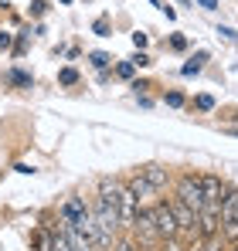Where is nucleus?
Returning <instances> with one entry per match:
<instances>
[{
  "label": "nucleus",
  "mask_w": 238,
  "mask_h": 251,
  "mask_svg": "<svg viewBox=\"0 0 238 251\" xmlns=\"http://www.w3.org/2000/svg\"><path fill=\"white\" fill-rule=\"evenodd\" d=\"M116 210H119V224H122V227H133V224H136V214H140V201L133 197V190H129V187H119Z\"/></svg>",
  "instance_id": "nucleus-7"
},
{
  "label": "nucleus",
  "mask_w": 238,
  "mask_h": 251,
  "mask_svg": "<svg viewBox=\"0 0 238 251\" xmlns=\"http://www.w3.org/2000/svg\"><path fill=\"white\" fill-rule=\"evenodd\" d=\"M136 238H140V248L143 251H157V245L163 241L157 231V221H153V210H140L136 214V224H133Z\"/></svg>",
  "instance_id": "nucleus-2"
},
{
  "label": "nucleus",
  "mask_w": 238,
  "mask_h": 251,
  "mask_svg": "<svg viewBox=\"0 0 238 251\" xmlns=\"http://www.w3.org/2000/svg\"><path fill=\"white\" fill-rule=\"evenodd\" d=\"M7 82L10 85H31V75H28V72H10Z\"/></svg>",
  "instance_id": "nucleus-15"
},
{
  "label": "nucleus",
  "mask_w": 238,
  "mask_h": 251,
  "mask_svg": "<svg viewBox=\"0 0 238 251\" xmlns=\"http://www.w3.org/2000/svg\"><path fill=\"white\" fill-rule=\"evenodd\" d=\"M58 82L61 85H75L79 82V72H75V68H61V72H58Z\"/></svg>",
  "instance_id": "nucleus-13"
},
{
  "label": "nucleus",
  "mask_w": 238,
  "mask_h": 251,
  "mask_svg": "<svg viewBox=\"0 0 238 251\" xmlns=\"http://www.w3.org/2000/svg\"><path fill=\"white\" fill-rule=\"evenodd\" d=\"M140 173H143V176H147V180H150L157 190H163V187L170 183V173H167L163 167H147V170H140Z\"/></svg>",
  "instance_id": "nucleus-11"
},
{
  "label": "nucleus",
  "mask_w": 238,
  "mask_h": 251,
  "mask_svg": "<svg viewBox=\"0 0 238 251\" xmlns=\"http://www.w3.org/2000/svg\"><path fill=\"white\" fill-rule=\"evenodd\" d=\"M126 187L133 190V197H136V201H150V197H157V194H160V190L150 183V180H147V176H143V173L129 176V180H126Z\"/></svg>",
  "instance_id": "nucleus-10"
},
{
  "label": "nucleus",
  "mask_w": 238,
  "mask_h": 251,
  "mask_svg": "<svg viewBox=\"0 0 238 251\" xmlns=\"http://www.w3.org/2000/svg\"><path fill=\"white\" fill-rule=\"evenodd\" d=\"M167 105L180 109V105H184V95H180V92H170V95H167Z\"/></svg>",
  "instance_id": "nucleus-20"
},
{
  "label": "nucleus",
  "mask_w": 238,
  "mask_h": 251,
  "mask_svg": "<svg viewBox=\"0 0 238 251\" xmlns=\"http://www.w3.org/2000/svg\"><path fill=\"white\" fill-rule=\"evenodd\" d=\"M204 61H208V51H198V54H194V58H191V61H187L184 68H180V75H184V78H191V75H198L201 68H204Z\"/></svg>",
  "instance_id": "nucleus-12"
},
{
  "label": "nucleus",
  "mask_w": 238,
  "mask_h": 251,
  "mask_svg": "<svg viewBox=\"0 0 238 251\" xmlns=\"http://www.w3.org/2000/svg\"><path fill=\"white\" fill-rule=\"evenodd\" d=\"M95 251H106V248H95Z\"/></svg>",
  "instance_id": "nucleus-29"
},
{
  "label": "nucleus",
  "mask_w": 238,
  "mask_h": 251,
  "mask_svg": "<svg viewBox=\"0 0 238 251\" xmlns=\"http://www.w3.org/2000/svg\"><path fill=\"white\" fill-rule=\"evenodd\" d=\"M201 187H204V204H221L228 194H225V183L218 180V176H201Z\"/></svg>",
  "instance_id": "nucleus-9"
},
{
  "label": "nucleus",
  "mask_w": 238,
  "mask_h": 251,
  "mask_svg": "<svg viewBox=\"0 0 238 251\" xmlns=\"http://www.w3.org/2000/svg\"><path fill=\"white\" fill-rule=\"evenodd\" d=\"M232 251H238V245H235V248H232Z\"/></svg>",
  "instance_id": "nucleus-30"
},
{
  "label": "nucleus",
  "mask_w": 238,
  "mask_h": 251,
  "mask_svg": "<svg viewBox=\"0 0 238 251\" xmlns=\"http://www.w3.org/2000/svg\"><path fill=\"white\" fill-rule=\"evenodd\" d=\"M198 224H201V238L214 241L218 231H221V204H204V210L198 214Z\"/></svg>",
  "instance_id": "nucleus-5"
},
{
  "label": "nucleus",
  "mask_w": 238,
  "mask_h": 251,
  "mask_svg": "<svg viewBox=\"0 0 238 251\" xmlns=\"http://www.w3.org/2000/svg\"><path fill=\"white\" fill-rule=\"evenodd\" d=\"M133 72H136V65H133V61H119V65H116V75H119V78H133Z\"/></svg>",
  "instance_id": "nucleus-14"
},
{
  "label": "nucleus",
  "mask_w": 238,
  "mask_h": 251,
  "mask_svg": "<svg viewBox=\"0 0 238 251\" xmlns=\"http://www.w3.org/2000/svg\"><path fill=\"white\" fill-rule=\"evenodd\" d=\"M89 217H92V210L85 207V201H82V197H72V201L61 207V221H65V224H75V227H82Z\"/></svg>",
  "instance_id": "nucleus-8"
},
{
  "label": "nucleus",
  "mask_w": 238,
  "mask_h": 251,
  "mask_svg": "<svg viewBox=\"0 0 238 251\" xmlns=\"http://www.w3.org/2000/svg\"><path fill=\"white\" fill-rule=\"evenodd\" d=\"M150 210H153V221H157L160 238H163V241H174V238L180 234V227H177V217H174V207L160 201V204H153Z\"/></svg>",
  "instance_id": "nucleus-3"
},
{
  "label": "nucleus",
  "mask_w": 238,
  "mask_h": 251,
  "mask_svg": "<svg viewBox=\"0 0 238 251\" xmlns=\"http://www.w3.org/2000/svg\"><path fill=\"white\" fill-rule=\"evenodd\" d=\"M31 10H34V14H44V10H48V3H44V0H34V3H31Z\"/></svg>",
  "instance_id": "nucleus-24"
},
{
  "label": "nucleus",
  "mask_w": 238,
  "mask_h": 251,
  "mask_svg": "<svg viewBox=\"0 0 238 251\" xmlns=\"http://www.w3.org/2000/svg\"><path fill=\"white\" fill-rule=\"evenodd\" d=\"M0 48H10V34L7 31H0Z\"/></svg>",
  "instance_id": "nucleus-27"
},
{
  "label": "nucleus",
  "mask_w": 238,
  "mask_h": 251,
  "mask_svg": "<svg viewBox=\"0 0 238 251\" xmlns=\"http://www.w3.org/2000/svg\"><path fill=\"white\" fill-rule=\"evenodd\" d=\"M61 3H72V0H61Z\"/></svg>",
  "instance_id": "nucleus-28"
},
{
  "label": "nucleus",
  "mask_w": 238,
  "mask_h": 251,
  "mask_svg": "<svg viewBox=\"0 0 238 251\" xmlns=\"http://www.w3.org/2000/svg\"><path fill=\"white\" fill-rule=\"evenodd\" d=\"M170 48H174V51H184V48H187V38H184V34H174V38H170Z\"/></svg>",
  "instance_id": "nucleus-19"
},
{
  "label": "nucleus",
  "mask_w": 238,
  "mask_h": 251,
  "mask_svg": "<svg viewBox=\"0 0 238 251\" xmlns=\"http://www.w3.org/2000/svg\"><path fill=\"white\" fill-rule=\"evenodd\" d=\"M92 31H95V34H102V38H106V34H109V21H106V17H99V21H95V24H92Z\"/></svg>",
  "instance_id": "nucleus-18"
},
{
  "label": "nucleus",
  "mask_w": 238,
  "mask_h": 251,
  "mask_svg": "<svg viewBox=\"0 0 238 251\" xmlns=\"http://www.w3.org/2000/svg\"><path fill=\"white\" fill-rule=\"evenodd\" d=\"M218 34H225L228 41H235V38H238V34H235V31H232V27H218Z\"/></svg>",
  "instance_id": "nucleus-25"
},
{
  "label": "nucleus",
  "mask_w": 238,
  "mask_h": 251,
  "mask_svg": "<svg viewBox=\"0 0 238 251\" xmlns=\"http://www.w3.org/2000/svg\"><path fill=\"white\" fill-rule=\"evenodd\" d=\"M89 61H92L95 68H106V65H109V54H102V51H92V54H89Z\"/></svg>",
  "instance_id": "nucleus-16"
},
{
  "label": "nucleus",
  "mask_w": 238,
  "mask_h": 251,
  "mask_svg": "<svg viewBox=\"0 0 238 251\" xmlns=\"http://www.w3.org/2000/svg\"><path fill=\"white\" fill-rule=\"evenodd\" d=\"M198 109L201 112H211V109H214V99H211V95H198Z\"/></svg>",
  "instance_id": "nucleus-17"
},
{
  "label": "nucleus",
  "mask_w": 238,
  "mask_h": 251,
  "mask_svg": "<svg viewBox=\"0 0 238 251\" xmlns=\"http://www.w3.org/2000/svg\"><path fill=\"white\" fill-rule=\"evenodd\" d=\"M133 65H136V68H147V65H150V58H147V54H143V51H140V54H136V58H133Z\"/></svg>",
  "instance_id": "nucleus-23"
},
{
  "label": "nucleus",
  "mask_w": 238,
  "mask_h": 251,
  "mask_svg": "<svg viewBox=\"0 0 238 251\" xmlns=\"http://www.w3.org/2000/svg\"><path fill=\"white\" fill-rule=\"evenodd\" d=\"M113 251H140V245H133V241H126V238H122V241H119Z\"/></svg>",
  "instance_id": "nucleus-21"
},
{
  "label": "nucleus",
  "mask_w": 238,
  "mask_h": 251,
  "mask_svg": "<svg viewBox=\"0 0 238 251\" xmlns=\"http://www.w3.org/2000/svg\"><path fill=\"white\" fill-rule=\"evenodd\" d=\"M204 10H218V0H198Z\"/></svg>",
  "instance_id": "nucleus-26"
},
{
  "label": "nucleus",
  "mask_w": 238,
  "mask_h": 251,
  "mask_svg": "<svg viewBox=\"0 0 238 251\" xmlns=\"http://www.w3.org/2000/svg\"><path fill=\"white\" fill-rule=\"evenodd\" d=\"M221 231L225 238L238 241V190H228V197L221 201Z\"/></svg>",
  "instance_id": "nucleus-4"
},
{
  "label": "nucleus",
  "mask_w": 238,
  "mask_h": 251,
  "mask_svg": "<svg viewBox=\"0 0 238 251\" xmlns=\"http://www.w3.org/2000/svg\"><path fill=\"white\" fill-rule=\"evenodd\" d=\"M170 207H174V217H177V227H180V234H187V238H201V224H198V214L187 207V204H180L177 197L170 201Z\"/></svg>",
  "instance_id": "nucleus-6"
},
{
  "label": "nucleus",
  "mask_w": 238,
  "mask_h": 251,
  "mask_svg": "<svg viewBox=\"0 0 238 251\" xmlns=\"http://www.w3.org/2000/svg\"><path fill=\"white\" fill-rule=\"evenodd\" d=\"M177 201H180V204H187L194 214L204 210V187H201V176L184 173V176L177 180Z\"/></svg>",
  "instance_id": "nucleus-1"
},
{
  "label": "nucleus",
  "mask_w": 238,
  "mask_h": 251,
  "mask_svg": "<svg viewBox=\"0 0 238 251\" xmlns=\"http://www.w3.org/2000/svg\"><path fill=\"white\" fill-rule=\"evenodd\" d=\"M147 41H150V38H147V34H143V31H136V34H133V44H136V48H140V51H143V48H147Z\"/></svg>",
  "instance_id": "nucleus-22"
}]
</instances>
